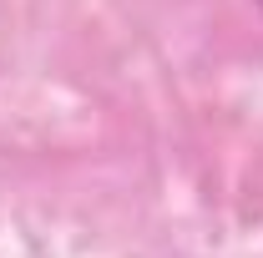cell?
<instances>
[{
	"instance_id": "1",
	"label": "cell",
	"mask_w": 263,
	"mask_h": 258,
	"mask_svg": "<svg viewBox=\"0 0 263 258\" xmlns=\"http://www.w3.org/2000/svg\"><path fill=\"white\" fill-rule=\"evenodd\" d=\"M258 5H263V0H258Z\"/></svg>"
}]
</instances>
